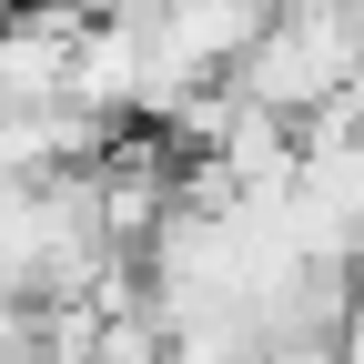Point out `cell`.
<instances>
[{"label":"cell","mask_w":364,"mask_h":364,"mask_svg":"<svg viewBox=\"0 0 364 364\" xmlns=\"http://www.w3.org/2000/svg\"><path fill=\"white\" fill-rule=\"evenodd\" d=\"M354 71H364V0H284L253 61L233 71V91L284 122H314L324 102H344Z\"/></svg>","instance_id":"1"},{"label":"cell","mask_w":364,"mask_h":364,"mask_svg":"<svg viewBox=\"0 0 364 364\" xmlns=\"http://www.w3.org/2000/svg\"><path fill=\"white\" fill-rule=\"evenodd\" d=\"M0 364H41V344H31V304H11V294H0Z\"/></svg>","instance_id":"2"}]
</instances>
